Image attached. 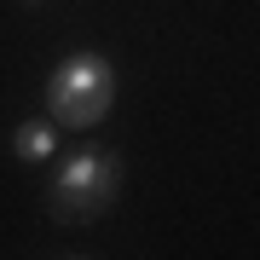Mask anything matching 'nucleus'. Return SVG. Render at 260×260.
<instances>
[{
    "instance_id": "obj_4",
    "label": "nucleus",
    "mask_w": 260,
    "mask_h": 260,
    "mask_svg": "<svg viewBox=\"0 0 260 260\" xmlns=\"http://www.w3.org/2000/svg\"><path fill=\"white\" fill-rule=\"evenodd\" d=\"M64 260H87V254H64Z\"/></svg>"
},
{
    "instance_id": "obj_1",
    "label": "nucleus",
    "mask_w": 260,
    "mask_h": 260,
    "mask_svg": "<svg viewBox=\"0 0 260 260\" xmlns=\"http://www.w3.org/2000/svg\"><path fill=\"white\" fill-rule=\"evenodd\" d=\"M121 179H127V168H121L116 150H81V156H70L58 168V179L47 185V214L58 225H93L116 208Z\"/></svg>"
},
{
    "instance_id": "obj_2",
    "label": "nucleus",
    "mask_w": 260,
    "mask_h": 260,
    "mask_svg": "<svg viewBox=\"0 0 260 260\" xmlns=\"http://www.w3.org/2000/svg\"><path fill=\"white\" fill-rule=\"evenodd\" d=\"M116 104V70L99 52H75L47 75V110L58 127H99Z\"/></svg>"
},
{
    "instance_id": "obj_3",
    "label": "nucleus",
    "mask_w": 260,
    "mask_h": 260,
    "mask_svg": "<svg viewBox=\"0 0 260 260\" xmlns=\"http://www.w3.org/2000/svg\"><path fill=\"white\" fill-rule=\"evenodd\" d=\"M12 150H18L23 162H47L58 150V121L35 116V121H18V133H12Z\"/></svg>"
},
{
    "instance_id": "obj_5",
    "label": "nucleus",
    "mask_w": 260,
    "mask_h": 260,
    "mask_svg": "<svg viewBox=\"0 0 260 260\" xmlns=\"http://www.w3.org/2000/svg\"><path fill=\"white\" fill-rule=\"evenodd\" d=\"M23 6H35V0H23Z\"/></svg>"
}]
</instances>
